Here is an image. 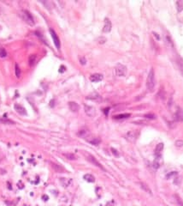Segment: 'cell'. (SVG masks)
Wrapping results in <instances>:
<instances>
[{
  "label": "cell",
  "instance_id": "cell-30",
  "mask_svg": "<svg viewBox=\"0 0 183 206\" xmlns=\"http://www.w3.org/2000/svg\"><path fill=\"white\" fill-rule=\"evenodd\" d=\"M16 76L17 77H21V69H20L19 65H18L17 64L16 65Z\"/></svg>",
  "mask_w": 183,
  "mask_h": 206
},
{
  "label": "cell",
  "instance_id": "cell-6",
  "mask_svg": "<svg viewBox=\"0 0 183 206\" xmlns=\"http://www.w3.org/2000/svg\"><path fill=\"white\" fill-rule=\"evenodd\" d=\"M85 113L89 117H93L96 115V109L92 106L85 105Z\"/></svg>",
  "mask_w": 183,
  "mask_h": 206
},
{
  "label": "cell",
  "instance_id": "cell-21",
  "mask_svg": "<svg viewBox=\"0 0 183 206\" xmlns=\"http://www.w3.org/2000/svg\"><path fill=\"white\" fill-rule=\"evenodd\" d=\"M84 179H85V180H87V182H91V183H93V182L95 181L94 176L90 174V173H87V174L84 175Z\"/></svg>",
  "mask_w": 183,
  "mask_h": 206
},
{
  "label": "cell",
  "instance_id": "cell-17",
  "mask_svg": "<svg viewBox=\"0 0 183 206\" xmlns=\"http://www.w3.org/2000/svg\"><path fill=\"white\" fill-rule=\"evenodd\" d=\"M78 135L80 137H83V138H87V137L90 135V133H89V131H88V130L87 129H81V130H80L79 131V132H78Z\"/></svg>",
  "mask_w": 183,
  "mask_h": 206
},
{
  "label": "cell",
  "instance_id": "cell-16",
  "mask_svg": "<svg viewBox=\"0 0 183 206\" xmlns=\"http://www.w3.org/2000/svg\"><path fill=\"white\" fill-rule=\"evenodd\" d=\"M163 149H164V143H158V144L156 146V149H155V154L157 156H161V153H162Z\"/></svg>",
  "mask_w": 183,
  "mask_h": 206
},
{
  "label": "cell",
  "instance_id": "cell-18",
  "mask_svg": "<svg viewBox=\"0 0 183 206\" xmlns=\"http://www.w3.org/2000/svg\"><path fill=\"white\" fill-rule=\"evenodd\" d=\"M140 187H141V188L143 189V190L145 191V192H147V193H149V194H152V190H151V188L149 187V185H147V184L144 183V182H140Z\"/></svg>",
  "mask_w": 183,
  "mask_h": 206
},
{
  "label": "cell",
  "instance_id": "cell-31",
  "mask_svg": "<svg viewBox=\"0 0 183 206\" xmlns=\"http://www.w3.org/2000/svg\"><path fill=\"white\" fill-rule=\"evenodd\" d=\"M174 144H175L176 147H178V148H181V147H183V140H176L175 143H174Z\"/></svg>",
  "mask_w": 183,
  "mask_h": 206
},
{
  "label": "cell",
  "instance_id": "cell-11",
  "mask_svg": "<svg viewBox=\"0 0 183 206\" xmlns=\"http://www.w3.org/2000/svg\"><path fill=\"white\" fill-rule=\"evenodd\" d=\"M68 107L69 109L74 113H76L80 110V106L78 105V103L75 102V101H70L68 102Z\"/></svg>",
  "mask_w": 183,
  "mask_h": 206
},
{
  "label": "cell",
  "instance_id": "cell-28",
  "mask_svg": "<svg viewBox=\"0 0 183 206\" xmlns=\"http://www.w3.org/2000/svg\"><path fill=\"white\" fill-rule=\"evenodd\" d=\"M158 95H159V97H160L162 100L165 99V96H166L165 91H164L163 89H160V90H159V93H158Z\"/></svg>",
  "mask_w": 183,
  "mask_h": 206
},
{
  "label": "cell",
  "instance_id": "cell-3",
  "mask_svg": "<svg viewBox=\"0 0 183 206\" xmlns=\"http://www.w3.org/2000/svg\"><path fill=\"white\" fill-rule=\"evenodd\" d=\"M84 155H85V157L86 159L87 160V161H89L90 163H92V164H93L94 166L98 167V168H99L100 169L104 170V171H105V169L104 168V167L102 166L101 164H100V162L98 161V160L96 159V158L94 157V156H93V155H91V154L89 153H84Z\"/></svg>",
  "mask_w": 183,
  "mask_h": 206
},
{
  "label": "cell",
  "instance_id": "cell-33",
  "mask_svg": "<svg viewBox=\"0 0 183 206\" xmlns=\"http://www.w3.org/2000/svg\"><path fill=\"white\" fill-rule=\"evenodd\" d=\"M111 152H112V154H113V155H114L115 156H117V157L119 156V153L117 152L116 149H115L112 148V149H111Z\"/></svg>",
  "mask_w": 183,
  "mask_h": 206
},
{
  "label": "cell",
  "instance_id": "cell-1",
  "mask_svg": "<svg viewBox=\"0 0 183 206\" xmlns=\"http://www.w3.org/2000/svg\"><path fill=\"white\" fill-rule=\"evenodd\" d=\"M155 73H154L153 69H151L146 79V87L150 92H152L155 88Z\"/></svg>",
  "mask_w": 183,
  "mask_h": 206
},
{
  "label": "cell",
  "instance_id": "cell-26",
  "mask_svg": "<svg viewBox=\"0 0 183 206\" xmlns=\"http://www.w3.org/2000/svg\"><path fill=\"white\" fill-rule=\"evenodd\" d=\"M159 159H160V156H157L155 160L153 161V167L154 168H158L160 167V161H159Z\"/></svg>",
  "mask_w": 183,
  "mask_h": 206
},
{
  "label": "cell",
  "instance_id": "cell-12",
  "mask_svg": "<svg viewBox=\"0 0 183 206\" xmlns=\"http://www.w3.org/2000/svg\"><path fill=\"white\" fill-rule=\"evenodd\" d=\"M87 99L92 100V101H101V96H100L98 93L94 92V93H92V94H89V95L87 97Z\"/></svg>",
  "mask_w": 183,
  "mask_h": 206
},
{
  "label": "cell",
  "instance_id": "cell-4",
  "mask_svg": "<svg viewBox=\"0 0 183 206\" xmlns=\"http://www.w3.org/2000/svg\"><path fill=\"white\" fill-rule=\"evenodd\" d=\"M115 71H116V75L117 77H125L126 74H127V67L123 65L118 64L116 66Z\"/></svg>",
  "mask_w": 183,
  "mask_h": 206
},
{
  "label": "cell",
  "instance_id": "cell-36",
  "mask_svg": "<svg viewBox=\"0 0 183 206\" xmlns=\"http://www.w3.org/2000/svg\"><path fill=\"white\" fill-rule=\"evenodd\" d=\"M43 198H45V200H47L48 197H46V196H43Z\"/></svg>",
  "mask_w": 183,
  "mask_h": 206
},
{
  "label": "cell",
  "instance_id": "cell-14",
  "mask_svg": "<svg viewBox=\"0 0 183 206\" xmlns=\"http://www.w3.org/2000/svg\"><path fill=\"white\" fill-rule=\"evenodd\" d=\"M15 109H16V111L18 113V114H20L21 115H26L27 114V112L26 110H25V108L23 107H21V105H19V104H16L15 105Z\"/></svg>",
  "mask_w": 183,
  "mask_h": 206
},
{
  "label": "cell",
  "instance_id": "cell-23",
  "mask_svg": "<svg viewBox=\"0 0 183 206\" xmlns=\"http://www.w3.org/2000/svg\"><path fill=\"white\" fill-rule=\"evenodd\" d=\"M36 58H37V56L35 54H31L29 56V58H28V62H29V65H33L35 63V61H36Z\"/></svg>",
  "mask_w": 183,
  "mask_h": 206
},
{
  "label": "cell",
  "instance_id": "cell-10",
  "mask_svg": "<svg viewBox=\"0 0 183 206\" xmlns=\"http://www.w3.org/2000/svg\"><path fill=\"white\" fill-rule=\"evenodd\" d=\"M103 75L98 73H95L93 74V75L90 76V81L93 82H100L101 80H103Z\"/></svg>",
  "mask_w": 183,
  "mask_h": 206
},
{
  "label": "cell",
  "instance_id": "cell-27",
  "mask_svg": "<svg viewBox=\"0 0 183 206\" xmlns=\"http://www.w3.org/2000/svg\"><path fill=\"white\" fill-rule=\"evenodd\" d=\"M7 56V52L4 47H0V57L1 58H5Z\"/></svg>",
  "mask_w": 183,
  "mask_h": 206
},
{
  "label": "cell",
  "instance_id": "cell-35",
  "mask_svg": "<svg viewBox=\"0 0 183 206\" xmlns=\"http://www.w3.org/2000/svg\"><path fill=\"white\" fill-rule=\"evenodd\" d=\"M80 62L82 65H85L86 64H87V60H86V58H84V57H82V58H80Z\"/></svg>",
  "mask_w": 183,
  "mask_h": 206
},
{
  "label": "cell",
  "instance_id": "cell-29",
  "mask_svg": "<svg viewBox=\"0 0 183 206\" xmlns=\"http://www.w3.org/2000/svg\"><path fill=\"white\" fill-rule=\"evenodd\" d=\"M165 39H166V41H167V43L169 44V45L171 47H174V43H173V41H172V40H171L170 37H169V35H166Z\"/></svg>",
  "mask_w": 183,
  "mask_h": 206
},
{
  "label": "cell",
  "instance_id": "cell-2",
  "mask_svg": "<svg viewBox=\"0 0 183 206\" xmlns=\"http://www.w3.org/2000/svg\"><path fill=\"white\" fill-rule=\"evenodd\" d=\"M21 16L22 17V19L25 21V23H27L28 25L30 26H33L34 25V19H33V16L31 15V13L29 12L28 11H26V10H23L21 13Z\"/></svg>",
  "mask_w": 183,
  "mask_h": 206
},
{
  "label": "cell",
  "instance_id": "cell-5",
  "mask_svg": "<svg viewBox=\"0 0 183 206\" xmlns=\"http://www.w3.org/2000/svg\"><path fill=\"white\" fill-rule=\"evenodd\" d=\"M50 33H51V37H52V40H53V42H54L55 46H56L57 48L59 50L60 46H61V43H60V40H59V38H58V34H57V33L52 29V28L50 29Z\"/></svg>",
  "mask_w": 183,
  "mask_h": 206
},
{
  "label": "cell",
  "instance_id": "cell-7",
  "mask_svg": "<svg viewBox=\"0 0 183 206\" xmlns=\"http://www.w3.org/2000/svg\"><path fill=\"white\" fill-rule=\"evenodd\" d=\"M86 140L93 145H98L100 143V142H101L100 138L96 137H93V136H91V135H89V136L86 138Z\"/></svg>",
  "mask_w": 183,
  "mask_h": 206
},
{
  "label": "cell",
  "instance_id": "cell-9",
  "mask_svg": "<svg viewBox=\"0 0 183 206\" xmlns=\"http://www.w3.org/2000/svg\"><path fill=\"white\" fill-rule=\"evenodd\" d=\"M136 137H137V135H136L135 131H128V132L126 134V138H127V140L131 142V143H134V142L136 140Z\"/></svg>",
  "mask_w": 183,
  "mask_h": 206
},
{
  "label": "cell",
  "instance_id": "cell-34",
  "mask_svg": "<svg viewBox=\"0 0 183 206\" xmlns=\"http://www.w3.org/2000/svg\"><path fill=\"white\" fill-rule=\"evenodd\" d=\"M105 41H106V39H105V37H100V38L98 39V43H100V44H104Z\"/></svg>",
  "mask_w": 183,
  "mask_h": 206
},
{
  "label": "cell",
  "instance_id": "cell-22",
  "mask_svg": "<svg viewBox=\"0 0 183 206\" xmlns=\"http://www.w3.org/2000/svg\"><path fill=\"white\" fill-rule=\"evenodd\" d=\"M131 116L130 114H119V115H116L114 116V119H127Z\"/></svg>",
  "mask_w": 183,
  "mask_h": 206
},
{
  "label": "cell",
  "instance_id": "cell-24",
  "mask_svg": "<svg viewBox=\"0 0 183 206\" xmlns=\"http://www.w3.org/2000/svg\"><path fill=\"white\" fill-rule=\"evenodd\" d=\"M176 4V9H177L178 12H181L183 11V2L182 1H177L175 3Z\"/></svg>",
  "mask_w": 183,
  "mask_h": 206
},
{
  "label": "cell",
  "instance_id": "cell-32",
  "mask_svg": "<svg viewBox=\"0 0 183 206\" xmlns=\"http://www.w3.org/2000/svg\"><path fill=\"white\" fill-rule=\"evenodd\" d=\"M145 118H147V119H154L156 118V116L154 115V114H145Z\"/></svg>",
  "mask_w": 183,
  "mask_h": 206
},
{
  "label": "cell",
  "instance_id": "cell-13",
  "mask_svg": "<svg viewBox=\"0 0 183 206\" xmlns=\"http://www.w3.org/2000/svg\"><path fill=\"white\" fill-rule=\"evenodd\" d=\"M174 118L177 121L181 122L183 121V110L181 108H178V110L176 111L175 114H174Z\"/></svg>",
  "mask_w": 183,
  "mask_h": 206
},
{
  "label": "cell",
  "instance_id": "cell-8",
  "mask_svg": "<svg viewBox=\"0 0 183 206\" xmlns=\"http://www.w3.org/2000/svg\"><path fill=\"white\" fill-rule=\"evenodd\" d=\"M111 28H112L111 22L110 21L109 18H105V26H104V28H103V32L104 33H109V32H110V30H111Z\"/></svg>",
  "mask_w": 183,
  "mask_h": 206
},
{
  "label": "cell",
  "instance_id": "cell-19",
  "mask_svg": "<svg viewBox=\"0 0 183 206\" xmlns=\"http://www.w3.org/2000/svg\"><path fill=\"white\" fill-rule=\"evenodd\" d=\"M176 64H177L180 71L183 75V59L181 58H180V57H177V58H176Z\"/></svg>",
  "mask_w": 183,
  "mask_h": 206
},
{
  "label": "cell",
  "instance_id": "cell-25",
  "mask_svg": "<svg viewBox=\"0 0 183 206\" xmlns=\"http://www.w3.org/2000/svg\"><path fill=\"white\" fill-rule=\"evenodd\" d=\"M174 199H175V201H176V203H177V204L179 206H183V201H182V199L181 198V197H179V196L177 195V194H174Z\"/></svg>",
  "mask_w": 183,
  "mask_h": 206
},
{
  "label": "cell",
  "instance_id": "cell-15",
  "mask_svg": "<svg viewBox=\"0 0 183 206\" xmlns=\"http://www.w3.org/2000/svg\"><path fill=\"white\" fill-rule=\"evenodd\" d=\"M51 167H52L53 169L55 170V172H57V173H63V172H64V168H63V167L60 166V165L56 164V163H54V162H51Z\"/></svg>",
  "mask_w": 183,
  "mask_h": 206
},
{
  "label": "cell",
  "instance_id": "cell-20",
  "mask_svg": "<svg viewBox=\"0 0 183 206\" xmlns=\"http://www.w3.org/2000/svg\"><path fill=\"white\" fill-rule=\"evenodd\" d=\"M63 156H65L67 159L70 160V161H75V160L77 159L76 156L72 153H63Z\"/></svg>",
  "mask_w": 183,
  "mask_h": 206
}]
</instances>
